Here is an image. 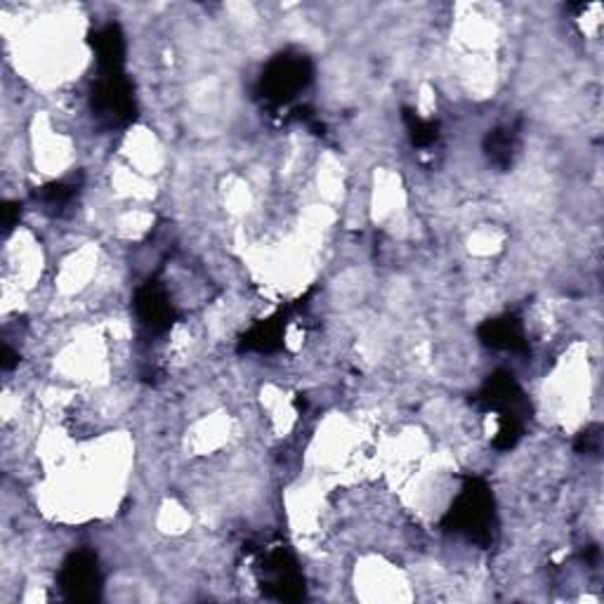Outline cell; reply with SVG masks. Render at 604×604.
Segmentation results:
<instances>
[{
    "label": "cell",
    "mask_w": 604,
    "mask_h": 604,
    "mask_svg": "<svg viewBox=\"0 0 604 604\" xmlns=\"http://www.w3.org/2000/svg\"><path fill=\"white\" fill-rule=\"evenodd\" d=\"M310 62L302 57H279L269 64L262 76L265 97L274 102H288L310 81Z\"/></svg>",
    "instance_id": "obj_2"
},
{
    "label": "cell",
    "mask_w": 604,
    "mask_h": 604,
    "mask_svg": "<svg viewBox=\"0 0 604 604\" xmlns=\"http://www.w3.org/2000/svg\"><path fill=\"white\" fill-rule=\"evenodd\" d=\"M482 338L487 340L491 347H496V350L517 352V350H522V347H524L522 328L515 319L489 321V324L482 328Z\"/></svg>",
    "instance_id": "obj_5"
},
{
    "label": "cell",
    "mask_w": 604,
    "mask_h": 604,
    "mask_svg": "<svg viewBox=\"0 0 604 604\" xmlns=\"http://www.w3.org/2000/svg\"><path fill=\"white\" fill-rule=\"evenodd\" d=\"M137 312L144 319V324L151 328H166L173 317V307H170L168 295L159 286H147L137 295Z\"/></svg>",
    "instance_id": "obj_4"
},
{
    "label": "cell",
    "mask_w": 604,
    "mask_h": 604,
    "mask_svg": "<svg viewBox=\"0 0 604 604\" xmlns=\"http://www.w3.org/2000/svg\"><path fill=\"white\" fill-rule=\"evenodd\" d=\"M491 496L487 487H482L479 482H470L463 489V494L456 498L453 508L449 512L451 527L461 534H468L470 538H482L489 534L491 527Z\"/></svg>",
    "instance_id": "obj_1"
},
{
    "label": "cell",
    "mask_w": 604,
    "mask_h": 604,
    "mask_svg": "<svg viewBox=\"0 0 604 604\" xmlns=\"http://www.w3.org/2000/svg\"><path fill=\"white\" fill-rule=\"evenodd\" d=\"M62 586L71 590L74 597H95L97 564L88 553H78L67 562L62 571Z\"/></svg>",
    "instance_id": "obj_3"
}]
</instances>
